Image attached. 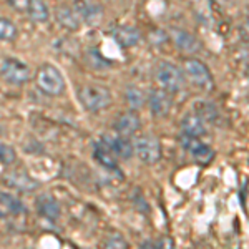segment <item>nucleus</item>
Here are the masks:
<instances>
[{
    "label": "nucleus",
    "mask_w": 249,
    "mask_h": 249,
    "mask_svg": "<svg viewBox=\"0 0 249 249\" xmlns=\"http://www.w3.org/2000/svg\"><path fill=\"white\" fill-rule=\"evenodd\" d=\"M77 96L82 103V107L90 113H96V111L105 110L107 107H110L111 100V91L108 88L102 85H83L77 90Z\"/></svg>",
    "instance_id": "f257e3e1"
},
{
    "label": "nucleus",
    "mask_w": 249,
    "mask_h": 249,
    "mask_svg": "<svg viewBox=\"0 0 249 249\" xmlns=\"http://www.w3.org/2000/svg\"><path fill=\"white\" fill-rule=\"evenodd\" d=\"M35 83L48 96H58L65 90V78L62 71L52 63H43L35 73Z\"/></svg>",
    "instance_id": "f03ea898"
},
{
    "label": "nucleus",
    "mask_w": 249,
    "mask_h": 249,
    "mask_svg": "<svg viewBox=\"0 0 249 249\" xmlns=\"http://www.w3.org/2000/svg\"><path fill=\"white\" fill-rule=\"evenodd\" d=\"M155 77H156V83L160 85V88L168 91V93H178L184 87L183 70L171 62L160 63V65L156 67Z\"/></svg>",
    "instance_id": "7ed1b4c3"
},
{
    "label": "nucleus",
    "mask_w": 249,
    "mask_h": 249,
    "mask_svg": "<svg viewBox=\"0 0 249 249\" xmlns=\"http://www.w3.org/2000/svg\"><path fill=\"white\" fill-rule=\"evenodd\" d=\"M183 75L190 80V83L193 87H196L198 90L203 91H211L214 87V80L213 75L201 60L198 58H188L184 60V71Z\"/></svg>",
    "instance_id": "20e7f679"
},
{
    "label": "nucleus",
    "mask_w": 249,
    "mask_h": 249,
    "mask_svg": "<svg viewBox=\"0 0 249 249\" xmlns=\"http://www.w3.org/2000/svg\"><path fill=\"white\" fill-rule=\"evenodd\" d=\"M30 67L15 57H7L0 63V75L10 85H23L30 80Z\"/></svg>",
    "instance_id": "39448f33"
},
{
    "label": "nucleus",
    "mask_w": 249,
    "mask_h": 249,
    "mask_svg": "<svg viewBox=\"0 0 249 249\" xmlns=\"http://www.w3.org/2000/svg\"><path fill=\"white\" fill-rule=\"evenodd\" d=\"M133 153L146 164H153L161 156V146L153 135H142L136 138L133 144Z\"/></svg>",
    "instance_id": "423d86ee"
},
{
    "label": "nucleus",
    "mask_w": 249,
    "mask_h": 249,
    "mask_svg": "<svg viewBox=\"0 0 249 249\" xmlns=\"http://www.w3.org/2000/svg\"><path fill=\"white\" fill-rule=\"evenodd\" d=\"M181 146L184 148V151H188L196 161L199 163H208L213 160L214 156V151L210 144H206L203 140L199 138H195V136H186L183 135L181 136Z\"/></svg>",
    "instance_id": "0eeeda50"
},
{
    "label": "nucleus",
    "mask_w": 249,
    "mask_h": 249,
    "mask_svg": "<svg viewBox=\"0 0 249 249\" xmlns=\"http://www.w3.org/2000/svg\"><path fill=\"white\" fill-rule=\"evenodd\" d=\"M146 100H148V105H150L151 113H153L155 116L163 118V116H166L168 113H170L173 100H171V95L168 93V91L161 90V88H158V90H151L150 96H148Z\"/></svg>",
    "instance_id": "6e6552de"
},
{
    "label": "nucleus",
    "mask_w": 249,
    "mask_h": 249,
    "mask_svg": "<svg viewBox=\"0 0 249 249\" xmlns=\"http://www.w3.org/2000/svg\"><path fill=\"white\" fill-rule=\"evenodd\" d=\"M111 37L122 48H131L142 40V32L133 25H118L111 30Z\"/></svg>",
    "instance_id": "1a4fd4ad"
},
{
    "label": "nucleus",
    "mask_w": 249,
    "mask_h": 249,
    "mask_svg": "<svg viewBox=\"0 0 249 249\" xmlns=\"http://www.w3.org/2000/svg\"><path fill=\"white\" fill-rule=\"evenodd\" d=\"M71 10L75 12L80 23H96L103 15L102 7L87 2V0H75V5L71 7Z\"/></svg>",
    "instance_id": "9d476101"
},
{
    "label": "nucleus",
    "mask_w": 249,
    "mask_h": 249,
    "mask_svg": "<svg viewBox=\"0 0 249 249\" xmlns=\"http://www.w3.org/2000/svg\"><path fill=\"white\" fill-rule=\"evenodd\" d=\"M102 140L107 143V146L110 148V151L113 153L116 158L122 160H130L133 156V144H131L130 140L126 136H102Z\"/></svg>",
    "instance_id": "9b49d317"
},
{
    "label": "nucleus",
    "mask_w": 249,
    "mask_h": 249,
    "mask_svg": "<svg viewBox=\"0 0 249 249\" xmlns=\"http://www.w3.org/2000/svg\"><path fill=\"white\" fill-rule=\"evenodd\" d=\"M142 126V120L136 111H126V113L118 115L115 120V130L120 136H131Z\"/></svg>",
    "instance_id": "f8f14e48"
},
{
    "label": "nucleus",
    "mask_w": 249,
    "mask_h": 249,
    "mask_svg": "<svg viewBox=\"0 0 249 249\" xmlns=\"http://www.w3.org/2000/svg\"><path fill=\"white\" fill-rule=\"evenodd\" d=\"M181 131L186 136L201 138L206 135V120L199 113H186L181 120Z\"/></svg>",
    "instance_id": "ddd939ff"
},
{
    "label": "nucleus",
    "mask_w": 249,
    "mask_h": 249,
    "mask_svg": "<svg viewBox=\"0 0 249 249\" xmlns=\"http://www.w3.org/2000/svg\"><path fill=\"white\" fill-rule=\"evenodd\" d=\"M171 38H173V42H175V45L181 52H184V53H196V52L201 48L199 40L193 34H190V32H186L183 29H173Z\"/></svg>",
    "instance_id": "4468645a"
},
{
    "label": "nucleus",
    "mask_w": 249,
    "mask_h": 249,
    "mask_svg": "<svg viewBox=\"0 0 249 249\" xmlns=\"http://www.w3.org/2000/svg\"><path fill=\"white\" fill-rule=\"evenodd\" d=\"M37 210L40 213V216L50 219V221H57L62 216V210H60V204L53 196L50 195H40L37 198Z\"/></svg>",
    "instance_id": "2eb2a0df"
},
{
    "label": "nucleus",
    "mask_w": 249,
    "mask_h": 249,
    "mask_svg": "<svg viewBox=\"0 0 249 249\" xmlns=\"http://www.w3.org/2000/svg\"><path fill=\"white\" fill-rule=\"evenodd\" d=\"M95 160L102 164L103 168H107V170H118V158L111 153L110 148L107 146V143L103 142L102 138L98 140V142L95 143Z\"/></svg>",
    "instance_id": "dca6fc26"
},
{
    "label": "nucleus",
    "mask_w": 249,
    "mask_h": 249,
    "mask_svg": "<svg viewBox=\"0 0 249 249\" xmlns=\"http://www.w3.org/2000/svg\"><path fill=\"white\" fill-rule=\"evenodd\" d=\"M27 14L32 22L35 23H47L50 20V9H48L45 0H30L27 7Z\"/></svg>",
    "instance_id": "f3484780"
},
{
    "label": "nucleus",
    "mask_w": 249,
    "mask_h": 249,
    "mask_svg": "<svg viewBox=\"0 0 249 249\" xmlns=\"http://www.w3.org/2000/svg\"><path fill=\"white\" fill-rule=\"evenodd\" d=\"M23 211L25 208L15 196L9 193H0V218H5L9 214H20Z\"/></svg>",
    "instance_id": "a211bd4d"
},
{
    "label": "nucleus",
    "mask_w": 249,
    "mask_h": 249,
    "mask_svg": "<svg viewBox=\"0 0 249 249\" xmlns=\"http://www.w3.org/2000/svg\"><path fill=\"white\" fill-rule=\"evenodd\" d=\"M57 20L58 23L67 30H77L80 27V20L77 18L75 12L70 9V7H62L57 12Z\"/></svg>",
    "instance_id": "6ab92c4d"
},
{
    "label": "nucleus",
    "mask_w": 249,
    "mask_h": 249,
    "mask_svg": "<svg viewBox=\"0 0 249 249\" xmlns=\"http://www.w3.org/2000/svg\"><path fill=\"white\" fill-rule=\"evenodd\" d=\"M7 178H9V183L12 186L17 188V190L30 191L32 188H37V183H35L32 178H29L27 175H23V173H12V175H9Z\"/></svg>",
    "instance_id": "aec40b11"
},
{
    "label": "nucleus",
    "mask_w": 249,
    "mask_h": 249,
    "mask_svg": "<svg viewBox=\"0 0 249 249\" xmlns=\"http://www.w3.org/2000/svg\"><path fill=\"white\" fill-rule=\"evenodd\" d=\"M18 35V29L10 18L0 17V42H12Z\"/></svg>",
    "instance_id": "412c9836"
},
{
    "label": "nucleus",
    "mask_w": 249,
    "mask_h": 249,
    "mask_svg": "<svg viewBox=\"0 0 249 249\" xmlns=\"http://www.w3.org/2000/svg\"><path fill=\"white\" fill-rule=\"evenodd\" d=\"M124 95H126V102L130 103L131 108H140L146 102V96H144L143 90H140L138 87H128Z\"/></svg>",
    "instance_id": "4be33fe9"
},
{
    "label": "nucleus",
    "mask_w": 249,
    "mask_h": 249,
    "mask_svg": "<svg viewBox=\"0 0 249 249\" xmlns=\"http://www.w3.org/2000/svg\"><path fill=\"white\" fill-rule=\"evenodd\" d=\"M15 160H17V155H15V150L7 143L0 142V163L2 164H14Z\"/></svg>",
    "instance_id": "5701e85b"
},
{
    "label": "nucleus",
    "mask_w": 249,
    "mask_h": 249,
    "mask_svg": "<svg viewBox=\"0 0 249 249\" xmlns=\"http://www.w3.org/2000/svg\"><path fill=\"white\" fill-rule=\"evenodd\" d=\"M107 249H128V243L122 236L115 234L107 241Z\"/></svg>",
    "instance_id": "b1692460"
},
{
    "label": "nucleus",
    "mask_w": 249,
    "mask_h": 249,
    "mask_svg": "<svg viewBox=\"0 0 249 249\" xmlns=\"http://www.w3.org/2000/svg\"><path fill=\"white\" fill-rule=\"evenodd\" d=\"M7 3L17 12H27V7H29L30 0H5Z\"/></svg>",
    "instance_id": "393cba45"
},
{
    "label": "nucleus",
    "mask_w": 249,
    "mask_h": 249,
    "mask_svg": "<svg viewBox=\"0 0 249 249\" xmlns=\"http://www.w3.org/2000/svg\"><path fill=\"white\" fill-rule=\"evenodd\" d=\"M140 249H158V246H156L153 241H143Z\"/></svg>",
    "instance_id": "a878e982"
}]
</instances>
